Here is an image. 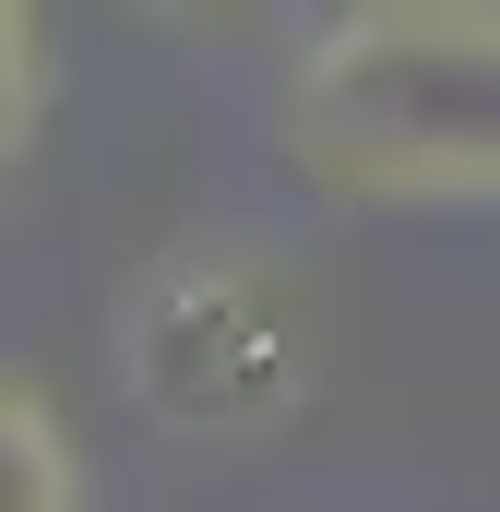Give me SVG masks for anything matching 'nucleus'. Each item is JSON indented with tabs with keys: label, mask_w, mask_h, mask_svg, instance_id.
Segmentation results:
<instances>
[{
	"label": "nucleus",
	"mask_w": 500,
	"mask_h": 512,
	"mask_svg": "<svg viewBox=\"0 0 500 512\" xmlns=\"http://www.w3.org/2000/svg\"><path fill=\"white\" fill-rule=\"evenodd\" d=\"M274 120L334 203L500 215V0H358L310 24Z\"/></svg>",
	"instance_id": "f257e3e1"
},
{
	"label": "nucleus",
	"mask_w": 500,
	"mask_h": 512,
	"mask_svg": "<svg viewBox=\"0 0 500 512\" xmlns=\"http://www.w3.org/2000/svg\"><path fill=\"white\" fill-rule=\"evenodd\" d=\"M322 382L298 274L250 239H179L120 286V393L179 441H274Z\"/></svg>",
	"instance_id": "f03ea898"
},
{
	"label": "nucleus",
	"mask_w": 500,
	"mask_h": 512,
	"mask_svg": "<svg viewBox=\"0 0 500 512\" xmlns=\"http://www.w3.org/2000/svg\"><path fill=\"white\" fill-rule=\"evenodd\" d=\"M0 512H84V441L36 370H0Z\"/></svg>",
	"instance_id": "7ed1b4c3"
},
{
	"label": "nucleus",
	"mask_w": 500,
	"mask_h": 512,
	"mask_svg": "<svg viewBox=\"0 0 500 512\" xmlns=\"http://www.w3.org/2000/svg\"><path fill=\"white\" fill-rule=\"evenodd\" d=\"M36 120H48V24L24 0H0V167L36 143Z\"/></svg>",
	"instance_id": "20e7f679"
}]
</instances>
